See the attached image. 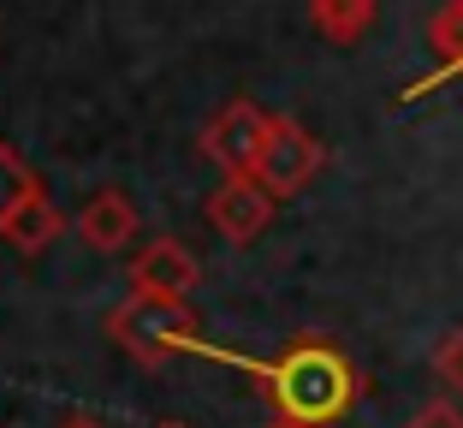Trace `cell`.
<instances>
[{
  "label": "cell",
  "mask_w": 463,
  "mask_h": 428,
  "mask_svg": "<svg viewBox=\"0 0 463 428\" xmlns=\"http://www.w3.org/2000/svg\"><path fill=\"white\" fill-rule=\"evenodd\" d=\"M108 339L137 357L143 369H161L173 357H191L203 346V321H196L191 304H173V298H125V304L108 309Z\"/></svg>",
  "instance_id": "7a4b0ae2"
},
{
  "label": "cell",
  "mask_w": 463,
  "mask_h": 428,
  "mask_svg": "<svg viewBox=\"0 0 463 428\" xmlns=\"http://www.w3.org/2000/svg\"><path fill=\"white\" fill-rule=\"evenodd\" d=\"M268 428H298V423H268Z\"/></svg>",
  "instance_id": "2e32d148"
},
{
  "label": "cell",
  "mask_w": 463,
  "mask_h": 428,
  "mask_svg": "<svg viewBox=\"0 0 463 428\" xmlns=\"http://www.w3.org/2000/svg\"><path fill=\"white\" fill-rule=\"evenodd\" d=\"M78 238L90 250H101V256H119V250L137 244V203L125 191H96L90 203L78 208Z\"/></svg>",
  "instance_id": "ba28073f"
},
{
  "label": "cell",
  "mask_w": 463,
  "mask_h": 428,
  "mask_svg": "<svg viewBox=\"0 0 463 428\" xmlns=\"http://www.w3.org/2000/svg\"><path fill=\"white\" fill-rule=\"evenodd\" d=\"M60 233H66V214L54 208V196H48V191H36L30 203H18L13 221L0 226V244H13L18 256H42Z\"/></svg>",
  "instance_id": "9c48e42d"
},
{
  "label": "cell",
  "mask_w": 463,
  "mask_h": 428,
  "mask_svg": "<svg viewBox=\"0 0 463 428\" xmlns=\"http://www.w3.org/2000/svg\"><path fill=\"white\" fill-rule=\"evenodd\" d=\"M273 113H261L256 101H226V108H214L203 119V131H196V149L208 155V161L226 173V179H238V173H250L261 155V138H268Z\"/></svg>",
  "instance_id": "277c9868"
},
{
  "label": "cell",
  "mask_w": 463,
  "mask_h": 428,
  "mask_svg": "<svg viewBox=\"0 0 463 428\" xmlns=\"http://www.w3.org/2000/svg\"><path fill=\"white\" fill-rule=\"evenodd\" d=\"M203 286V262L178 238H149L131 262V291L137 298H173V304H191V291Z\"/></svg>",
  "instance_id": "8992f818"
},
{
  "label": "cell",
  "mask_w": 463,
  "mask_h": 428,
  "mask_svg": "<svg viewBox=\"0 0 463 428\" xmlns=\"http://www.w3.org/2000/svg\"><path fill=\"white\" fill-rule=\"evenodd\" d=\"M321 166H327V143L315 138L303 119H286V113H279V119L268 125V138H261V155H256V166H250V179L279 203V196H298L303 185L321 179Z\"/></svg>",
  "instance_id": "3957f363"
},
{
  "label": "cell",
  "mask_w": 463,
  "mask_h": 428,
  "mask_svg": "<svg viewBox=\"0 0 463 428\" xmlns=\"http://www.w3.org/2000/svg\"><path fill=\"white\" fill-rule=\"evenodd\" d=\"M191 357H208V363H226V369L250 375L256 393L268 399L273 423L339 428L345 416L363 404V369L351 363L345 346H333L327 333H298L279 357H250V351H232V346L203 339Z\"/></svg>",
  "instance_id": "6da1fadb"
},
{
  "label": "cell",
  "mask_w": 463,
  "mask_h": 428,
  "mask_svg": "<svg viewBox=\"0 0 463 428\" xmlns=\"http://www.w3.org/2000/svg\"><path fill=\"white\" fill-rule=\"evenodd\" d=\"M404 428H463V404L458 399H428Z\"/></svg>",
  "instance_id": "4fadbf2b"
},
{
  "label": "cell",
  "mask_w": 463,
  "mask_h": 428,
  "mask_svg": "<svg viewBox=\"0 0 463 428\" xmlns=\"http://www.w3.org/2000/svg\"><path fill=\"white\" fill-rule=\"evenodd\" d=\"M374 18H381V0H309L315 36H327L333 48H356L374 30Z\"/></svg>",
  "instance_id": "30bf717a"
},
{
  "label": "cell",
  "mask_w": 463,
  "mask_h": 428,
  "mask_svg": "<svg viewBox=\"0 0 463 428\" xmlns=\"http://www.w3.org/2000/svg\"><path fill=\"white\" fill-rule=\"evenodd\" d=\"M42 191V179L30 173V161L13 149V143L0 138V226L18 214V203H30V196Z\"/></svg>",
  "instance_id": "8fae6325"
},
{
  "label": "cell",
  "mask_w": 463,
  "mask_h": 428,
  "mask_svg": "<svg viewBox=\"0 0 463 428\" xmlns=\"http://www.w3.org/2000/svg\"><path fill=\"white\" fill-rule=\"evenodd\" d=\"M60 428H108V423H96V416H66Z\"/></svg>",
  "instance_id": "5bb4252c"
},
{
  "label": "cell",
  "mask_w": 463,
  "mask_h": 428,
  "mask_svg": "<svg viewBox=\"0 0 463 428\" xmlns=\"http://www.w3.org/2000/svg\"><path fill=\"white\" fill-rule=\"evenodd\" d=\"M203 221L214 226L226 244H256L273 221V196L261 191L250 173H238V179H220V191H208Z\"/></svg>",
  "instance_id": "5b68a950"
},
{
  "label": "cell",
  "mask_w": 463,
  "mask_h": 428,
  "mask_svg": "<svg viewBox=\"0 0 463 428\" xmlns=\"http://www.w3.org/2000/svg\"><path fill=\"white\" fill-rule=\"evenodd\" d=\"M428 48H434V71H422V78H410L404 90H398V108H410V101L434 96V90H446V83H463V0H446L434 18H428Z\"/></svg>",
  "instance_id": "52a82bcc"
},
{
  "label": "cell",
  "mask_w": 463,
  "mask_h": 428,
  "mask_svg": "<svg viewBox=\"0 0 463 428\" xmlns=\"http://www.w3.org/2000/svg\"><path fill=\"white\" fill-rule=\"evenodd\" d=\"M428 363H434V381H439V387H446L451 399H463V328H446V333H439V339H434V357H428Z\"/></svg>",
  "instance_id": "7c38bea8"
},
{
  "label": "cell",
  "mask_w": 463,
  "mask_h": 428,
  "mask_svg": "<svg viewBox=\"0 0 463 428\" xmlns=\"http://www.w3.org/2000/svg\"><path fill=\"white\" fill-rule=\"evenodd\" d=\"M155 428H191V423H178V416H166V423H155Z\"/></svg>",
  "instance_id": "9a60e30c"
}]
</instances>
